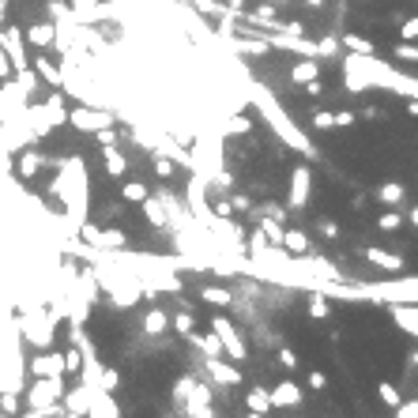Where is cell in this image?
I'll return each instance as SVG.
<instances>
[{
    "instance_id": "cell-1",
    "label": "cell",
    "mask_w": 418,
    "mask_h": 418,
    "mask_svg": "<svg viewBox=\"0 0 418 418\" xmlns=\"http://www.w3.org/2000/svg\"><path fill=\"white\" fill-rule=\"evenodd\" d=\"M211 328H215L219 335H223V343H226V355H230V358H245V343H241V335L234 332L223 317H215V320H211Z\"/></svg>"
},
{
    "instance_id": "cell-2",
    "label": "cell",
    "mask_w": 418,
    "mask_h": 418,
    "mask_svg": "<svg viewBox=\"0 0 418 418\" xmlns=\"http://www.w3.org/2000/svg\"><path fill=\"white\" fill-rule=\"evenodd\" d=\"M309 166H298L294 169V177H291V207H302L309 204Z\"/></svg>"
},
{
    "instance_id": "cell-3",
    "label": "cell",
    "mask_w": 418,
    "mask_h": 418,
    "mask_svg": "<svg viewBox=\"0 0 418 418\" xmlns=\"http://www.w3.org/2000/svg\"><path fill=\"white\" fill-rule=\"evenodd\" d=\"M291 403H302V388L294 381H283L271 388V407H291Z\"/></svg>"
},
{
    "instance_id": "cell-4",
    "label": "cell",
    "mask_w": 418,
    "mask_h": 418,
    "mask_svg": "<svg viewBox=\"0 0 418 418\" xmlns=\"http://www.w3.org/2000/svg\"><path fill=\"white\" fill-rule=\"evenodd\" d=\"M365 260H370V264H377V268H388V271H399V268H403V260L392 256V253H385V249H365Z\"/></svg>"
},
{
    "instance_id": "cell-5",
    "label": "cell",
    "mask_w": 418,
    "mask_h": 418,
    "mask_svg": "<svg viewBox=\"0 0 418 418\" xmlns=\"http://www.w3.org/2000/svg\"><path fill=\"white\" fill-rule=\"evenodd\" d=\"M283 245H286L291 253H298V256L309 253V238H305L302 230H286V234H283Z\"/></svg>"
},
{
    "instance_id": "cell-6",
    "label": "cell",
    "mask_w": 418,
    "mask_h": 418,
    "mask_svg": "<svg viewBox=\"0 0 418 418\" xmlns=\"http://www.w3.org/2000/svg\"><path fill=\"white\" fill-rule=\"evenodd\" d=\"M291 75H294V83H309V80L320 75V68H317V61H298L291 68Z\"/></svg>"
},
{
    "instance_id": "cell-7",
    "label": "cell",
    "mask_w": 418,
    "mask_h": 418,
    "mask_svg": "<svg viewBox=\"0 0 418 418\" xmlns=\"http://www.w3.org/2000/svg\"><path fill=\"white\" fill-rule=\"evenodd\" d=\"M249 407H253L256 414H264V411H271V392H264V388H256V392H249Z\"/></svg>"
},
{
    "instance_id": "cell-8",
    "label": "cell",
    "mask_w": 418,
    "mask_h": 418,
    "mask_svg": "<svg viewBox=\"0 0 418 418\" xmlns=\"http://www.w3.org/2000/svg\"><path fill=\"white\" fill-rule=\"evenodd\" d=\"M309 317H328V302H324V294H313L309 298Z\"/></svg>"
},
{
    "instance_id": "cell-9",
    "label": "cell",
    "mask_w": 418,
    "mask_h": 418,
    "mask_svg": "<svg viewBox=\"0 0 418 418\" xmlns=\"http://www.w3.org/2000/svg\"><path fill=\"white\" fill-rule=\"evenodd\" d=\"M377 196H381V204H399L403 200V189L399 185H381V192H377Z\"/></svg>"
},
{
    "instance_id": "cell-10",
    "label": "cell",
    "mask_w": 418,
    "mask_h": 418,
    "mask_svg": "<svg viewBox=\"0 0 418 418\" xmlns=\"http://www.w3.org/2000/svg\"><path fill=\"white\" fill-rule=\"evenodd\" d=\"M343 42H347V49H350V53H365V57L373 53V46L365 42V38H355V34H350V38H343Z\"/></svg>"
},
{
    "instance_id": "cell-11",
    "label": "cell",
    "mask_w": 418,
    "mask_h": 418,
    "mask_svg": "<svg viewBox=\"0 0 418 418\" xmlns=\"http://www.w3.org/2000/svg\"><path fill=\"white\" fill-rule=\"evenodd\" d=\"M381 399L388 403V407H392V411H396V407H399V403H403V399H399V392H396V388H392L388 381L381 385Z\"/></svg>"
},
{
    "instance_id": "cell-12",
    "label": "cell",
    "mask_w": 418,
    "mask_h": 418,
    "mask_svg": "<svg viewBox=\"0 0 418 418\" xmlns=\"http://www.w3.org/2000/svg\"><path fill=\"white\" fill-rule=\"evenodd\" d=\"M377 226H381V230H388V234H392V230H399V226H403V219H399L396 211H388V215H381V223H377Z\"/></svg>"
},
{
    "instance_id": "cell-13",
    "label": "cell",
    "mask_w": 418,
    "mask_h": 418,
    "mask_svg": "<svg viewBox=\"0 0 418 418\" xmlns=\"http://www.w3.org/2000/svg\"><path fill=\"white\" fill-rule=\"evenodd\" d=\"M204 298H207V302H215V305H226V302H230V294H226V291H215V286H207Z\"/></svg>"
},
{
    "instance_id": "cell-14",
    "label": "cell",
    "mask_w": 418,
    "mask_h": 418,
    "mask_svg": "<svg viewBox=\"0 0 418 418\" xmlns=\"http://www.w3.org/2000/svg\"><path fill=\"white\" fill-rule=\"evenodd\" d=\"M313 125H317V128H335V113H328V110H324V113H317V117H313Z\"/></svg>"
},
{
    "instance_id": "cell-15",
    "label": "cell",
    "mask_w": 418,
    "mask_h": 418,
    "mask_svg": "<svg viewBox=\"0 0 418 418\" xmlns=\"http://www.w3.org/2000/svg\"><path fill=\"white\" fill-rule=\"evenodd\" d=\"M396 57H403V61H418V49H414V46H396Z\"/></svg>"
},
{
    "instance_id": "cell-16",
    "label": "cell",
    "mask_w": 418,
    "mask_h": 418,
    "mask_svg": "<svg viewBox=\"0 0 418 418\" xmlns=\"http://www.w3.org/2000/svg\"><path fill=\"white\" fill-rule=\"evenodd\" d=\"M279 362L286 365V370H294V365H298V358H294V350H286V347L279 350Z\"/></svg>"
},
{
    "instance_id": "cell-17",
    "label": "cell",
    "mask_w": 418,
    "mask_h": 418,
    "mask_svg": "<svg viewBox=\"0 0 418 418\" xmlns=\"http://www.w3.org/2000/svg\"><path fill=\"white\" fill-rule=\"evenodd\" d=\"M230 132H249V121H245V117H234V121H230Z\"/></svg>"
},
{
    "instance_id": "cell-18",
    "label": "cell",
    "mask_w": 418,
    "mask_h": 418,
    "mask_svg": "<svg viewBox=\"0 0 418 418\" xmlns=\"http://www.w3.org/2000/svg\"><path fill=\"white\" fill-rule=\"evenodd\" d=\"M320 234L324 238H339V226L335 223H320Z\"/></svg>"
},
{
    "instance_id": "cell-19",
    "label": "cell",
    "mask_w": 418,
    "mask_h": 418,
    "mask_svg": "<svg viewBox=\"0 0 418 418\" xmlns=\"http://www.w3.org/2000/svg\"><path fill=\"white\" fill-rule=\"evenodd\" d=\"M418 34V19H411V23H403V38H414Z\"/></svg>"
},
{
    "instance_id": "cell-20",
    "label": "cell",
    "mask_w": 418,
    "mask_h": 418,
    "mask_svg": "<svg viewBox=\"0 0 418 418\" xmlns=\"http://www.w3.org/2000/svg\"><path fill=\"white\" fill-rule=\"evenodd\" d=\"M234 207H241V211H249V196H241V192H238V196H234Z\"/></svg>"
},
{
    "instance_id": "cell-21",
    "label": "cell",
    "mask_w": 418,
    "mask_h": 418,
    "mask_svg": "<svg viewBox=\"0 0 418 418\" xmlns=\"http://www.w3.org/2000/svg\"><path fill=\"white\" fill-rule=\"evenodd\" d=\"M335 125H355V113H335Z\"/></svg>"
},
{
    "instance_id": "cell-22",
    "label": "cell",
    "mask_w": 418,
    "mask_h": 418,
    "mask_svg": "<svg viewBox=\"0 0 418 418\" xmlns=\"http://www.w3.org/2000/svg\"><path fill=\"white\" fill-rule=\"evenodd\" d=\"M309 385L313 388H324V373H309Z\"/></svg>"
},
{
    "instance_id": "cell-23",
    "label": "cell",
    "mask_w": 418,
    "mask_h": 418,
    "mask_svg": "<svg viewBox=\"0 0 418 418\" xmlns=\"http://www.w3.org/2000/svg\"><path fill=\"white\" fill-rule=\"evenodd\" d=\"M396 411H399L403 418H414V414H418V403H414V407H396Z\"/></svg>"
},
{
    "instance_id": "cell-24",
    "label": "cell",
    "mask_w": 418,
    "mask_h": 418,
    "mask_svg": "<svg viewBox=\"0 0 418 418\" xmlns=\"http://www.w3.org/2000/svg\"><path fill=\"white\" fill-rule=\"evenodd\" d=\"M407 113H414V117H418V98H414V102H407Z\"/></svg>"
}]
</instances>
